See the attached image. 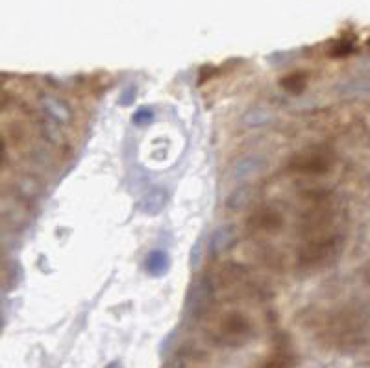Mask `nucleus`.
<instances>
[{
  "instance_id": "f257e3e1",
  "label": "nucleus",
  "mask_w": 370,
  "mask_h": 368,
  "mask_svg": "<svg viewBox=\"0 0 370 368\" xmlns=\"http://www.w3.org/2000/svg\"><path fill=\"white\" fill-rule=\"evenodd\" d=\"M212 300V285L207 282L206 277L204 280H198L191 285L187 294V313L189 316H198L202 315L206 311L207 304Z\"/></svg>"
},
{
  "instance_id": "f03ea898",
  "label": "nucleus",
  "mask_w": 370,
  "mask_h": 368,
  "mask_svg": "<svg viewBox=\"0 0 370 368\" xmlns=\"http://www.w3.org/2000/svg\"><path fill=\"white\" fill-rule=\"evenodd\" d=\"M265 165H267V161H265L263 156H258V154L245 156L233 165V180L236 182H248V180L263 173Z\"/></svg>"
},
{
  "instance_id": "7ed1b4c3",
  "label": "nucleus",
  "mask_w": 370,
  "mask_h": 368,
  "mask_svg": "<svg viewBox=\"0 0 370 368\" xmlns=\"http://www.w3.org/2000/svg\"><path fill=\"white\" fill-rule=\"evenodd\" d=\"M233 239H236V230H233L231 226H222V228H219V230L213 234L209 248H212L213 252L221 253L230 248V244L233 243Z\"/></svg>"
},
{
  "instance_id": "20e7f679",
  "label": "nucleus",
  "mask_w": 370,
  "mask_h": 368,
  "mask_svg": "<svg viewBox=\"0 0 370 368\" xmlns=\"http://www.w3.org/2000/svg\"><path fill=\"white\" fill-rule=\"evenodd\" d=\"M222 331H224V335L233 343V337H236V339L245 337L246 331H248V324H246V321L239 318V316H228L226 322L222 324Z\"/></svg>"
},
{
  "instance_id": "39448f33",
  "label": "nucleus",
  "mask_w": 370,
  "mask_h": 368,
  "mask_svg": "<svg viewBox=\"0 0 370 368\" xmlns=\"http://www.w3.org/2000/svg\"><path fill=\"white\" fill-rule=\"evenodd\" d=\"M146 268H149V272L154 274V276L163 274L168 268V255L163 250H156V252L150 253L149 259H146Z\"/></svg>"
},
{
  "instance_id": "423d86ee",
  "label": "nucleus",
  "mask_w": 370,
  "mask_h": 368,
  "mask_svg": "<svg viewBox=\"0 0 370 368\" xmlns=\"http://www.w3.org/2000/svg\"><path fill=\"white\" fill-rule=\"evenodd\" d=\"M165 202H167V195H165V191L150 192V195L144 198L143 209L146 211L149 215H154V213L161 211V207L165 206Z\"/></svg>"
},
{
  "instance_id": "0eeeda50",
  "label": "nucleus",
  "mask_w": 370,
  "mask_h": 368,
  "mask_svg": "<svg viewBox=\"0 0 370 368\" xmlns=\"http://www.w3.org/2000/svg\"><path fill=\"white\" fill-rule=\"evenodd\" d=\"M47 108H48V111H50V115H52L54 119L63 120V122H65V120H69V110H67V105L63 104V102L54 100V98H48Z\"/></svg>"
},
{
  "instance_id": "6e6552de",
  "label": "nucleus",
  "mask_w": 370,
  "mask_h": 368,
  "mask_svg": "<svg viewBox=\"0 0 370 368\" xmlns=\"http://www.w3.org/2000/svg\"><path fill=\"white\" fill-rule=\"evenodd\" d=\"M250 196H252L250 189H239V191H236L233 195H231L228 204H230L231 209H241V207L246 206V204L250 202Z\"/></svg>"
},
{
  "instance_id": "1a4fd4ad",
  "label": "nucleus",
  "mask_w": 370,
  "mask_h": 368,
  "mask_svg": "<svg viewBox=\"0 0 370 368\" xmlns=\"http://www.w3.org/2000/svg\"><path fill=\"white\" fill-rule=\"evenodd\" d=\"M272 119L270 117L269 111H265V110H254L250 111L248 115L245 117V122L248 126H261V125H267L269 120Z\"/></svg>"
},
{
  "instance_id": "9d476101",
  "label": "nucleus",
  "mask_w": 370,
  "mask_h": 368,
  "mask_svg": "<svg viewBox=\"0 0 370 368\" xmlns=\"http://www.w3.org/2000/svg\"><path fill=\"white\" fill-rule=\"evenodd\" d=\"M204 253H206V250H204V237H200V239L195 243V246H192L191 250V267L192 268H198L200 267V263L204 261Z\"/></svg>"
},
{
  "instance_id": "9b49d317",
  "label": "nucleus",
  "mask_w": 370,
  "mask_h": 368,
  "mask_svg": "<svg viewBox=\"0 0 370 368\" xmlns=\"http://www.w3.org/2000/svg\"><path fill=\"white\" fill-rule=\"evenodd\" d=\"M263 368H291V355L289 354H278L274 357H270Z\"/></svg>"
},
{
  "instance_id": "f8f14e48",
  "label": "nucleus",
  "mask_w": 370,
  "mask_h": 368,
  "mask_svg": "<svg viewBox=\"0 0 370 368\" xmlns=\"http://www.w3.org/2000/svg\"><path fill=\"white\" fill-rule=\"evenodd\" d=\"M284 84L289 91H293V89L294 91H300L303 87V84H306V78H303V74H294V76H289Z\"/></svg>"
},
{
  "instance_id": "ddd939ff",
  "label": "nucleus",
  "mask_w": 370,
  "mask_h": 368,
  "mask_svg": "<svg viewBox=\"0 0 370 368\" xmlns=\"http://www.w3.org/2000/svg\"><path fill=\"white\" fill-rule=\"evenodd\" d=\"M2 156H4V146H2V141H0V161H2Z\"/></svg>"
},
{
  "instance_id": "4468645a",
  "label": "nucleus",
  "mask_w": 370,
  "mask_h": 368,
  "mask_svg": "<svg viewBox=\"0 0 370 368\" xmlns=\"http://www.w3.org/2000/svg\"><path fill=\"white\" fill-rule=\"evenodd\" d=\"M108 368H120V364L119 363H111Z\"/></svg>"
},
{
  "instance_id": "2eb2a0df",
  "label": "nucleus",
  "mask_w": 370,
  "mask_h": 368,
  "mask_svg": "<svg viewBox=\"0 0 370 368\" xmlns=\"http://www.w3.org/2000/svg\"><path fill=\"white\" fill-rule=\"evenodd\" d=\"M369 47H370V41H369Z\"/></svg>"
}]
</instances>
